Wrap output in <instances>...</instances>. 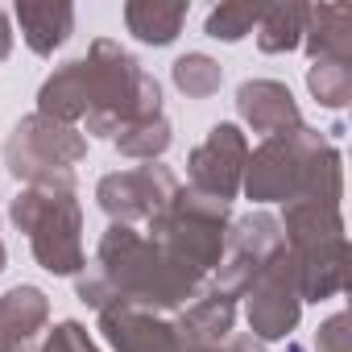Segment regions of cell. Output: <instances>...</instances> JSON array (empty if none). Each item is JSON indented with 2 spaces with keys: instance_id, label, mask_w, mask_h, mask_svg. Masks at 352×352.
Masks as SVG:
<instances>
[{
  "instance_id": "7a4b0ae2",
  "label": "cell",
  "mask_w": 352,
  "mask_h": 352,
  "mask_svg": "<svg viewBox=\"0 0 352 352\" xmlns=\"http://www.w3.org/2000/svg\"><path fill=\"white\" fill-rule=\"evenodd\" d=\"M13 224L30 236V249L42 270L50 274H79L83 270V212L75 199V179L54 174V179L30 183L13 204H9Z\"/></svg>"
},
{
  "instance_id": "d4e9b609",
  "label": "cell",
  "mask_w": 352,
  "mask_h": 352,
  "mask_svg": "<svg viewBox=\"0 0 352 352\" xmlns=\"http://www.w3.org/2000/svg\"><path fill=\"white\" fill-rule=\"evenodd\" d=\"M42 352H96V344H91V336H87L83 323L67 319V323H58V327L50 331V340H46Z\"/></svg>"
},
{
  "instance_id": "e0dca14e",
  "label": "cell",
  "mask_w": 352,
  "mask_h": 352,
  "mask_svg": "<svg viewBox=\"0 0 352 352\" xmlns=\"http://www.w3.org/2000/svg\"><path fill=\"white\" fill-rule=\"evenodd\" d=\"M17 25H21L25 46L46 58L75 34V9L67 0H21L17 5Z\"/></svg>"
},
{
  "instance_id": "7c38bea8",
  "label": "cell",
  "mask_w": 352,
  "mask_h": 352,
  "mask_svg": "<svg viewBox=\"0 0 352 352\" xmlns=\"http://www.w3.org/2000/svg\"><path fill=\"white\" fill-rule=\"evenodd\" d=\"M232 323H236V302L220 290H208L174 319V336H179V348H216L232 336Z\"/></svg>"
},
{
  "instance_id": "5bb4252c",
  "label": "cell",
  "mask_w": 352,
  "mask_h": 352,
  "mask_svg": "<svg viewBox=\"0 0 352 352\" xmlns=\"http://www.w3.org/2000/svg\"><path fill=\"white\" fill-rule=\"evenodd\" d=\"M282 236H286V249L290 253H302V249H315L323 241H340L344 236V220H340V204H327V199H290L286 204V216H282Z\"/></svg>"
},
{
  "instance_id": "f1b7e54d",
  "label": "cell",
  "mask_w": 352,
  "mask_h": 352,
  "mask_svg": "<svg viewBox=\"0 0 352 352\" xmlns=\"http://www.w3.org/2000/svg\"><path fill=\"white\" fill-rule=\"evenodd\" d=\"M179 352H220V344L216 348H179Z\"/></svg>"
},
{
  "instance_id": "d6986e66",
  "label": "cell",
  "mask_w": 352,
  "mask_h": 352,
  "mask_svg": "<svg viewBox=\"0 0 352 352\" xmlns=\"http://www.w3.org/2000/svg\"><path fill=\"white\" fill-rule=\"evenodd\" d=\"M183 21H187L183 0L179 5H162V0H133V5H124V25L145 46H170L179 38Z\"/></svg>"
},
{
  "instance_id": "9a60e30c",
  "label": "cell",
  "mask_w": 352,
  "mask_h": 352,
  "mask_svg": "<svg viewBox=\"0 0 352 352\" xmlns=\"http://www.w3.org/2000/svg\"><path fill=\"white\" fill-rule=\"evenodd\" d=\"M294 257V270H298V294L302 302L307 298H331L344 290V278H348V245L344 236L340 241H323L315 249H302V253H290Z\"/></svg>"
},
{
  "instance_id": "44dd1931",
  "label": "cell",
  "mask_w": 352,
  "mask_h": 352,
  "mask_svg": "<svg viewBox=\"0 0 352 352\" xmlns=\"http://www.w3.org/2000/svg\"><path fill=\"white\" fill-rule=\"evenodd\" d=\"M116 149L124 157H137V162H153L170 149V120L166 116H153V120H129L116 129Z\"/></svg>"
},
{
  "instance_id": "ba28073f",
  "label": "cell",
  "mask_w": 352,
  "mask_h": 352,
  "mask_svg": "<svg viewBox=\"0 0 352 352\" xmlns=\"http://www.w3.org/2000/svg\"><path fill=\"white\" fill-rule=\"evenodd\" d=\"M179 191V179L174 170L162 166V162H149V166H137V170H116V174H104L100 187H96V199L100 208L112 216V224H137V220H157L166 212V204Z\"/></svg>"
},
{
  "instance_id": "484cf974",
  "label": "cell",
  "mask_w": 352,
  "mask_h": 352,
  "mask_svg": "<svg viewBox=\"0 0 352 352\" xmlns=\"http://www.w3.org/2000/svg\"><path fill=\"white\" fill-rule=\"evenodd\" d=\"M315 352H348V319H344V315H331V319L319 327Z\"/></svg>"
},
{
  "instance_id": "8fae6325",
  "label": "cell",
  "mask_w": 352,
  "mask_h": 352,
  "mask_svg": "<svg viewBox=\"0 0 352 352\" xmlns=\"http://www.w3.org/2000/svg\"><path fill=\"white\" fill-rule=\"evenodd\" d=\"M236 112H241V120H245L253 133H261V141H265V137L294 133V129L302 124L290 87L278 83V79H253V83H241V91H236Z\"/></svg>"
},
{
  "instance_id": "6da1fadb",
  "label": "cell",
  "mask_w": 352,
  "mask_h": 352,
  "mask_svg": "<svg viewBox=\"0 0 352 352\" xmlns=\"http://www.w3.org/2000/svg\"><path fill=\"white\" fill-rule=\"evenodd\" d=\"M96 270L112 286L116 302H133L145 311H170L187 298H195L204 274L170 257L153 236H141L129 224H112L100 241Z\"/></svg>"
},
{
  "instance_id": "5b68a950",
  "label": "cell",
  "mask_w": 352,
  "mask_h": 352,
  "mask_svg": "<svg viewBox=\"0 0 352 352\" xmlns=\"http://www.w3.org/2000/svg\"><path fill=\"white\" fill-rule=\"evenodd\" d=\"M87 153V137L71 124H54L46 116H25L13 137L5 141V162L17 179L25 183H42L54 174H71L75 162H83Z\"/></svg>"
},
{
  "instance_id": "603a6c76",
  "label": "cell",
  "mask_w": 352,
  "mask_h": 352,
  "mask_svg": "<svg viewBox=\"0 0 352 352\" xmlns=\"http://www.w3.org/2000/svg\"><path fill=\"white\" fill-rule=\"evenodd\" d=\"M307 87L323 108H344L352 100V67L331 63V58H315L307 71Z\"/></svg>"
},
{
  "instance_id": "7402d4cb",
  "label": "cell",
  "mask_w": 352,
  "mask_h": 352,
  "mask_svg": "<svg viewBox=\"0 0 352 352\" xmlns=\"http://www.w3.org/2000/svg\"><path fill=\"white\" fill-rule=\"evenodd\" d=\"M170 75H174V87H179L183 96H191V100H208V96H216L220 83H224L220 63L208 58V54H183L179 63L170 67Z\"/></svg>"
},
{
  "instance_id": "9c48e42d",
  "label": "cell",
  "mask_w": 352,
  "mask_h": 352,
  "mask_svg": "<svg viewBox=\"0 0 352 352\" xmlns=\"http://www.w3.org/2000/svg\"><path fill=\"white\" fill-rule=\"evenodd\" d=\"M245 162H249V141L236 124H216L204 145L191 149L187 174H191V191L212 195V199H232L245 179Z\"/></svg>"
},
{
  "instance_id": "2e32d148",
  "label": "cell",
  "mask_w": 352,
  "mask_h": 352,
  "mask_svg": "<svg viewBox=\"0 0 352 352\" xmlns=\"http://www.w3.org/2000/svg\"><path fill=\"white\" fill-rule=\"evenodd\" d=\"M87 108H91V96H87V67H83V58L63 63L38 91V116H46L54 124H71L75 129V120H83Z\"/></svg>"
},
{
  "instance_id": "277c9868",
  "label": "cell",
  "mask_w": 352,
  "mask_h": 352,
  "mask_svg": "<svg viewBox=\"0 0 352 352\" xmlns=\"http://www.w3.org/2000/svg\"><path fill=\"white\" fill-rule=\"evenodd\" d=\"M153 241L179 257L183 265H191L195 274H208L220 265L224 257V236H228V204L199 195V191H174V199L166 204V212L157 220H149Z\"/></svg>"
},
{
  "instance_id": "3957f363",
  "label": "cell",
  "mask_w": 352,
  "mask_h": 352,
  "mask_svg": "<svg viewBox=\"0 0 352 352\" xmlns=\"http://www.w3.org/2000/svg\"><path fill=\"white\" fill-rule=\"evenodd\" d=\"M87 96H91V108H87V133H100V137H116L120 124L129 120H153L162 116V87L149 71H141V63L120 50L116 42L100 38L91 42L87 58Z\"/></svg>"
},
{
  "instance_id": "52a82bcc",
  "label": "cell",
  "mask_w": 352,
  "mask_h": 352,
  "mask_svg": "<svg viewBox=\"0 0 352 352\" xmlns=\"http://www.w3.org/2000/svg\"><path fill=\"white\" fill-rule=\"evenodd\" d=\"M286 249V236H282V224L265 212H253L236 224H228V236H224V257H220V274H216V286L220 294L228 298H241L249 290V282Z\"/></svg>"
},
{
  "instance_id": "30bf717a",
  "label": "cell",
  "mask_w": 352,
  "mask_h": 352,
  "mask_svg": "<svg viewBox=\"0 0 352 352\" xmlns=\"http://www.w3.org/2000/svg\"><path fill=\"white\" fill-rule=\"evenodd\" d=\"M100 331L116 352H179L174 323L157 319L145 307L133 302H112L100 311Z\"/></svg>"
},
{
  "instance_id": "ac0fdd59",
  "label": "cell",
  "mask_w": 352,
  "mask_h": 352,
  "mask_svg": "<svg viewBox=\"0 0 352 352\" xmlns=\"http://www.w3.org/2000/svg\"><path fill=\"white\" fill-rule=\"evenodd\" d=\"M302 46L311 50V63L315 58L348 63L352 58V9H344V5H315V9H307Z\"/></svg>"
},
{
  "instance_id": "f546056e",
  "label": "cell",
  "mask_w": 352,
  "mask_h": 352,
  "mask_svg": "<svg viewBox=\"0 0 352 352\" xmlns=\"http://www.w3.org/2000/svg\"><path fill=\"white\" fill-rule=\"evenodd\" d=\"M0 270H5V241H0Z\"/></svg>"
},
{
  "instance_id": "8992f818",
  "label": "cell",
  "mask_w": 352,
  "mask_h": 352,
  "mask_svg": "<svg viewBox=\"0 0 352 352\" xmlns=\"http://www.w3.org/2000/svg\"><path fill=\"white\" fill-rule=\"evenodd\" d=\"M245 315L253 327V340H286L298 327L302 294H298V270L290 249H282L245 290Z\"/></svg>"
},
{
  "instance_id": "cb8c5ba5",
  "label": "cell",
  "mask_w": 352,
  "mask_h": 352,
  "mask_svg": "<svg viewBox=\"0 0 352 352\" xmlns=\"http://www.w3.org/2000/svg\"><path fill=\"white\" fill-rule=\"evenodd\" d=\"M261 13H265V5H220V9L208 13V38H216V42H241L245 34L257 30Z\"/></svg>"
},
{
  "instance_id": "4fadbf2b",
  "label": "cell",
  "mask_w": 352,
  "mask_h": 352,
  "mask_svg": "<svg viewBox=\"0 0 352 352\" xmlns=\"http://www.w3.org/2000/svg\"><path fill=\"white\" fill-rule=\"evenodd\" d=\"M50 319V298L38 286H13L0 294V352H21Z\"/></svg>"
},
{
  "instance_id": "4316f807",
  "label": "cell",
  "mask_w": 352,
  "mask_h": 352,
  "mask_svg": "<svg viewBox=\"0 0 352 352\" xmlns=\"http://www.w3.org/2000/svg\"><path fill=\"white\" fill-rule=\"evenodd\" d=\"M220 352H265V348H261V340H253V336H236V331H232V336L220 344Z\"/></svg>"
},
{
  "instance_id": "ffe728a7",
  "label": "cell",
  "mask_w": 352,
  "mask_h": 352,
  "mask_svg": "<svg viewBox=\"0 0 352 352\" xmlns=\"http://www.w3.org/2000/svg\"><path fill=\"white\" fill-rule=\"evenodd\" d=\"M307 30V5H265L257 21V46L265 54H290L302 46Z\"/></svg>"
},
{
  "instance_id": "83f0119b",
  "label": "cell",
  "mask_w": 352,
  "mask_h": 352,
  "mask_svg": "<svg viewBox=\"0 0 352 352\" xmlns=\"http://www.w3.org/2000/svg\"><path fill=\"white\" fill-rule=\"evenodd\" d=\"M13 54V30H9V17H5V9H0V63H5Z\"/></svg>"
},
{
  "instance_id": "4dcf8cb0",
  "label": "cell",
  "mask_w": 352,
  "mask_h": 352,
  "mask_svg": "<svg viewBox=\"0 0 352 352\" xmlns=\"http://www.w3.org/2000/svg\"><path fill=\"white\" fill-rule=\"evenodd\" d=\"M294 352H298V348H294Z\"/></svg>"
}]
</instances>
